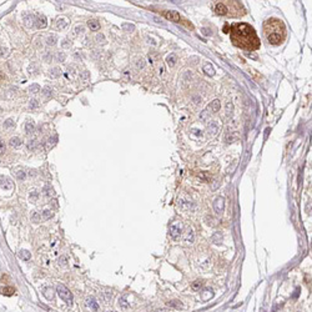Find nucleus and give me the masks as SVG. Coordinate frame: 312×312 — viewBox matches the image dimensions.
<instances>
[{
	"label": "nucleus",
	"instance_id": "nucleus-1",
	"mask_svg": "<svg viewBox=\"0 0 312 312\" xmlns=\"http://www.w3.org/2000/svg\"><path fill=\"white\" fill-rule=\"evenodd\" d=\"M225 31L229 34L231 43L243 50H257L261 45L260 38L254 26L247 23H233L227 25Z\"/></svg>",
	"mask_w": 312,
	"mask_h": 312
},
{
	"label": "nucleus",
	"instance_id": "nucleus-2",
	"mask_svg": "<svg viewBox=\"0 0 312 312\" xmlns=\"http://www.w3.org/2000/svg\"><path fill=\"white\" fill-rule=\"evenodd\" d=\"M264 34L268 44L271 45H281L286 35H287V30H286V25L282 20L277 18H270L264 23Z\"/></svg>",
	"mask_w": 312,
	"mask_h": 312
},
{
	"label": "nucleus",
	"instance_id": "nucleus-3",
	"mask_svg": "<svg viewBox=\"0 0 312 312\" xmlns=\"http://www.w3.org/2000/svg\"><path fill=\"white\" fill-rule=\"evenodd\" d=\"M214 10L217 15H221V16H242L245 15L246 10L245 8H243L242 3L241 2H218L215 4L214 6Z\"/></svg>",
	"mask_w": 312,
	"mask_h": 312
},
{
	"label": "nucleus",
	"instance_id": "nucleus-4",
	"mask_svg": "<svg viewBox=\"0 0 312 312\" xmlns=\"http://www.w3.org/2000/svg\"><path fill=\"white\" fill-rule=\"evenodd\" d=\"M56 291H57V295L60 296V298L64 302H66L67 305H71V303H73V293L70 292V290L67 289L65 285L59 283L56 286Z\"/></svg>",
	"mask_w": 312,
	"mask_h": 312
},
{
	"label": "nucleus",
	"instance_id": "nucleus-5",
	"mask_svg": "<svg viewBox=\"0 0 312 312\" xmlns=\"http://www.w3.org/2000/svg\"><path fill=\"white\" fill-rule=\"evenodd\" d=\"M182 231H184V224L181 221H175L168 227V233H170V236L174 240L179 239L182 235Z\"/></svg>",
	"mask_w": 312,
	"mask_h": 312
},
{
	"label": "nucleus",
	"instance_id": "nucleus-6",
	"mask_svg": "<svg viewBox=\"0 0 312 312\" xmlns=\"http://www.w3.org/2000/svg\"><path fill=\"white\" fill-rule=\"evenodd\" d=\"M214 210L217 215H222L225 210V199L222 196H218L214 201Z\"/></svg>",
	"mask_w": 312,
	"mask_h": 312
},
{
	"label": "nucleus",
	"instance_id": "nucleus-7",
	"mask_svg": "<svg viewBox=\"0 0 312 312\" xmlns=\"http://www.w3.org/2000/svg\"><path fill=\"white\" fill-rule=\"evenodd\" d=\"M218 130H220V126H218L217 121H211L207 125V134L210 137H215L218 134Z\"/></svg>",
	"mask_w": 312,
	"mask_h": 312
},
{
	"label": "nucleus",
	"instance_id": "nucleus-8",
	"mask_svg": "<svg viewBox=\"0 0 312 312\" xmlns=\"http://www.w3.org/2000/svg\"><path fill=\"white\" fill-rule=\"evenodd\" d=\"M164 16H165L166 19L171 20V21H176V23H180V21H181L180 14L176 13V11H165V13H164Z\"/></svg>",
	"mask_w": 312,
	"mask_h": 312
},
{
	"label": "nucleus",
	"instance_id": "nucleus-9",
	"mask_svg": "<svg viewBox=\"0 0 312 312\" xmlns=\"http://www.w3.org/2000/svg\"><path fill=\"white\" fill-rule=\"evenodd\" d=\"M46 25H48V20L45 18V15H43V14L38 15L36 16V26L39 29H44V28H46Z\"/></svg>",
	"mask_w": 312,
	"mask_h": 312
},
{
	"label": "nucleus",
	"instance_id": "nucleus-10",
	"mask_svg": "<svg viewBox=\"0 0 312 312\" xmlns=\"http://www.w3.org/2000/svg\"><path fill=\"white\" fill-rule=\"evenodd\" d=\"M214 297V291L211 290V289H205L204 291L201 292V300L202 301H210Z\"/></svg>",
	"mask_w": 312,
	"mask_h": 312
},
{
	"label": "nucleus",
	"instance_id": "nucleus-11",
	"mask_svg": "<svg viewBox=\"0 0 312 312\" xmlns=\"http://www.w3.org/2000/svg\"><path fill=\"white\" fill-rule=\"evenodd\" d=\"M23 20H24L25 25H26V26H30V28L35 24V23H34V16L30 13H24L23 14Z\"/></svg>",
	"mask_w": 312,
	"mask_h": 312
},
{
	"label": "nucleus",
	"instance_id": "nucleus-12",
	"mask_svg": "<svg viewBox=\"0 0 312 312\" xmlns=\"http://www.w3.org/2000/svg\"><path fill=\"white\" fill-rule=\"evenodd\" d=\"M221 103H220V100H217V99H215L214 101H211V103H210V105H209V107H207V110H210L211 113H217L218 110H220V105Z\"/></svg>",
	"mask_w": 312,
	"mask_h": 312
},
{
	"label": "nucleus",
	"instance_id": "nucleus-13",
	"mask_svg": "<svg viewBox=\"0 0 312 312\" xmlns=\"http://www.w3.org/2000/svg\"><path fill=\"white\" fill-rule=\"evenodd\" d=\"M86 306H88L91 311H94V312H96V311L99 310V305H97V302L95 301L94 297H90V298L86 300Z\"/></svg>",
	"mask_w": 312,
	"mask_h": 312
},
{
	"label": "nucleus",
	"instance_id": "nucleus-14",
	"mask_svg": "<svg viewBox=\"0 0 312 312\" xmlns=\"http://www.w3.org/2000/svg\"><path fill=\"white\" fill-rule=\"evenodd\" d=\"M202 70H204V73H205L206 75H209V76H212V75H215V69H214V66L210 64V63H206V64L204 65V67H202Z\"/></svg>",
	"mask_w": 312,
	"mask_h": 312
},
{
	"label": "nucleus",
	"instance_id": "nucleus-15",
	"mask_svg": "<svg viewBox=\"0 0 312 312\" xmlns=\"http://www.w3.org/2000/svg\"><path fill=\"white\" fill-rule=\"evenodd\" d=\"M43 293L48 300H53L54 298V290L51 287H44L43 289Z\"/></svg>",
	"mask_w": 312,
	"mask_h": 312
},
{
	"label": "nucleus",
	"instance_id": "nucleus-16",
	"mask_svg": "<svg viewBox=\"0 0 312 312\" xmlns=\"http://www.w3.org/2000/svg\"><path fill=\"white\" fill-rule=\"evenodd\" d=\"M88 26L90 28V30L96 31V30L100 29V24H99L97 20H89V21H88Z\"/></svg>",
	"mask_w": 312,
	"mask_h": 312
},
{
	"label": "nucleus",
	"instance_id": "nucleus-17",
	"mask_svg": "<svg viewBox=\"0 0 312 312\" xmlns=\"http://www.w3.org/2000/svg\"><path fill=\"white\" fill-rule=\"evenodd\" d=\"M193 240H195L193 231H192V229H189L187 233H186V237H185V242H186V243H193Z\"/></svg>",
	"mask_w": 312,
	"mask_h": 312
},
{
	"label": "nucleus",
	"instance_id": "nucleus-18",
	"mask_svg": "<svg viewBox=\"0 0 312 312\" xmlns=\"http://www.w3.org/2000/svg\"><path fill=\"white\" fill-rule=\"evenodd\" d=\"M18 256H19L21 260H24V261H28V260H30V257H31L30 252H29L28 250H20L19 254H18Z\"/></svg>",
	"mask_w": 312,
	"mask_h": 312
},
{
	"label": "nucleus",
	"instance_id": "nucleus-19",
	"mask_svg": "<svg viewBox=\"0 0 312 312\" xmlns=\"http://www.w3.org/2000/svg\"><path fill=\"white\" fill-rule=\"evenodd\" d=\"M49 75H50V78L56 79V78H59L61 75V70L59 69V67H53V69L49 71Z\"/></svg>",
	"mask_w": 312,
	"mask_h": 312
},
{
	"label": "nucleus",
	"instance_id": "nucleus-20",
	"mask_svg": "<svg viewBox=\"0 0 312 312\" xmlns=\"http://www.w3.org/2000/svg\"><path fill=\"white\" fill-rule=\"evenodd\" d=\"M21 144H23V141H21V139H20V137H16V136H14V137H11V139H10V145H11L13 147H20V146H21Z\"/></svg>",
	"mask_w": 312,
	"mask_h": 312
},
{
	"label": "nucleus",
	"instance_id": "nucleus-21",
	"mask_svg": "<svg viewBox=\"0 0 312 312\" xmlns=\"http://www.w3.org/2000/svg\"><path fill=\"white\" fill-rule=\"evenodd\" d=\"M167 305L170 307H175V308H184L185 306L182 305L181 301H178V300H174V301H168Z\"/></svg>",
	"mask_w": 312,
	"mask_h": 312
},
{
	"label": "nucleus",
	"instance_id": "nucleus-22",
	"mask_svg": "<svg viewBox=\"0 0 312 312\" xmlns=\"http://www.w3.org/2000/svg\"><path fill=\"white\" fill-rule=\"evenodd\" d=\"M119 305L122 307V308H128L129 307V302H128V295H124L119 298Z\"/></svg>",
	"mask_w": 312,
	"mask_h": 312
},
{
	"label": "nucleus",
	"instance_id": "nucleus-23",
	"mask_svg": "<svg viewBox=\"0 0 312 312\" xmlns=\"http://www.w3.org/2000/svg\"><path fill=\"white\" fill-rule=\"evenodd\" d=\"M176 60H178V57H176L175 54H170L166 57V63H167V65H170V66H174L176 64Z\"/></svg>",
	"mask_w": 312,
	"mask_h": 312
},
{
	"label": "nucleus",
	"instance_id": "nucleus-24",
	"mask_svg": "<svg viewBox=\"0 0 312 312\" xmlns=\"http://www.w3.org/2000/svg\"><path fill=\"white\" fill-rule=\"evenodd\" d=\"M14 292H15V290L13 287H10V286H6V287L2 289V293L5 295V296H11V295H14Z\"/></svg>",
	"mask_w": 312,
	"mask_h": 312
},
{
	"label": "nucleus",
	"instance_id": "nucleus-25",
	"mask_svg": "<svg viewBox=\"0 0 312 312\" xmlns=\"http://www.w3.org/2000/svg\"><path fill=\"white\" fill-rule=\"evenodd\" d=\"M212 242L218 245V243L222 242V233L221 232H215V235L212 236Z\"/></svg>",
	"mask_w": 312,
	"mask_h": 312
},
{
	"label": "nucleus",
	"instance_id": "nucleus-26",
	"mask_svg": "<svg viewBox=\"0 0 312 312\" xmlns=\"http://www.w3.org/2000/svg\"><path fill=\"white\" fill-rule=\"evenodd\" d=\"M34 129H35V124L32 121H28L26 125H25V131H26V134H31L34 131Z\"/></svg>",
	"mask_w": 312,
	"mask_h": 312
},
{
	"label": "nucleus",
	"instance_id": "nucleus-27",
	"mask_svg": "<svg viewBox=\"0 0 312 312\" xmlns=\"http://www.w3.org/2000/svg\"><path fill=\"white\" fill-rule=\"evenodd\" d=\"M57 43V36L56 35H50V36H48L46 38V44L48 45H55Z\"/></svg>",
	"mask_w": 312,
	"mask_h": 312
},
{
	"label": "nucleus",
	"instance_id": "nucleus-28",
	"mask_svg": "<svg viewBox=\"0 0 312 312\" xmlns=\"http://www.w3.org/2000/svg\"><path fill=\"white\" fill-rule=\"evenodd\" d=\"M67 26V21L65 20V19H59L57 21H56V28L57 29H65Z\"/></svg>",
	"mask_w": 312,
	"mask_h": 312
},
{
	"label": "nucleus",
	"instance_id": "nucleus-29",
	"mask_svg": "<svg viewBox=\"0 0 312 312\" xmlns=\"http://www.w3.org/2000/svg\"><path fill=\"white\" fill-rule=\"evenodd\" d=\"M40 91V86L39 84H31L30 88H29V92L30 94H36V92Z\"/></svg>",
	"mask_w": 312,
	"mask_h": 312
},
{
	"label": "nucleus",
	"instance_id": "nucleus-30",
	"mask_svg": "<svg viewBox=\"0 0 312 312\" xmlns=\"http://www.w3.org/2000/svg\"><path fill=\"white\" fill-rule=\"evenodd\" d=\"M135 66H136V69H144L145 67V60L144 59H139V60H136V64H135Z\"/></svg>",
	"mask_w": 312,
	"mask_h": 312
},
{
	"label": "nucleus",
	"instance_id": "nucleus-31",
	"mask_svg": "<svg viewBox=\"0 0 312 312\" xmlns=\"http://www.w3.org/2000/svg\"><path fill=\"white\" fill-rule=\"evenodd\" d=\"M31 221L35 222V224H38V222L40 221V214H38L36 211L31 212Z\"/></svg>",
	"mask_w": 312,
	"mask_h": 312
},
{
	"label": "nucleus",
	"instance_id": "nucleus-32",
	"mask_svg": "<svg viewBox=\"0 0 312 312\" xmlns=\"http://www.w3.org/2000/svg\"><path fill=\"white\" fill-rule=\"evenodd\" d=\"M43 92H44V95L46 96V97H50L53 95V89L50 88V86H45L44 89H43Z\"/></svg>",
	"mask_w": 312,
	"mask_h": 312
},
{
	"label": "nucleus",
	"instance_id": "nucleus-33",
	"mask_svg": "<svg viewBox=\"0 0 312 312\" xmlns=\"http://www.w3.org/2000/svg\"><path fill=\"white\" fill-rule=\"evenodd\" d=\"M4 128L5 129H13V128H15V124H14V121L11 119H8L5 121V124H4Z\"/></svg>",
	"mask_w": 312,
	"mask_h": 312
},
{
	"label": "nucleus",
	"instance_id": "nucleus-34",
	"mask_svg": "<svg viewBox=\"0 0 312 312\" xmlns=\"http://www.w3.org/2000/svg\"><path fill=\"white\" fill-rule=\"evenodd\" d=\"M122 29L126 30V31H134V30H135V26H134V24L126 23V24H122Z\"/></svg>",
	"mask_w": 312,
	"mask_h": 312
},
{
	"label": "nucleus",
	"instance_id": "nucleus-35",
	"mask_svg": "<svg viewBox=\"0 0 312 312\" xmlns=\"http://www.w3.org/2000/svg\"><path fill=\"white\" fill-rule=\"evenodd\" d=\"M8 54H9V50H8V48L0 46V57H6Z\"/></svg>",
	"mask_w": 312,
	"mask_h": 312
},
{
	"label": "nucleus",
	"instance_id": "nucleus-36",
	"mask_svg": "<svg viewBox=\"0 0 312 312\" xmlns=\"http://www.w3.org/2000/svg\"><path fill=\"white\" fill-rule=\"evenodd\" d=\"M191 287H192V290H200V289L202 287V281H200V280L195 281V282L191 285Z\"/></svg>",
	"mask_w": 312,
	"mask_h": 312
},
{
	"label": "nucleus",
	"instance_id": "nucleus-37",
	"mask_svg": "<svg viewBox=\"0 0 312 312\" xmlns=\"http://www.w3.org/2000/svg\"><path fill=\"white\" fill-rule=\"evenodd\" d=\"M96 41H97V43H100L101 45H104V44L106 43L105 36L103 35V34H97V35H96Z\"/></svg>",
	"mask_w": 312,
	"mask_h": 312
},
{
	"label": "nucleus",
	"instance_id": "nucleus-38",
	"mask_svg": "<svg viewBox=\"0 0 312 312\" xmlns=\"http://www.w3.org/2000/svg\"><path fill=\"white\" fill-rule=\"evenodd\" d=\"M38 106H39V101L36 99H31L30 103H29V107L30 109H36Z\"/></svg>",
	"mask_w": 312,
	"mask_h": 312
},
{
	"label": "nucleus",
	"instance_id": "nucleus-39",
	"mask_svg": "<svg viewBox=\"0 0 312 312\" xmlns=\"http://www.w3.org/2000/svg\"><path fill=\"white\" fill-rule=\"evenodd\" d=\"M15 175H16V178H18L19 180H24L25 176H26L23 170H16V171H15Z\"/></svg>",
	"mask_w": 312,
	"mask_h": 312
},
{
	"label": "nucleus",
	"instance_id": "nucleus-40",
	"mask_svg": "<svg viewBox=\"0 0 312 312\" xmlns=\"http://www.w3.org/2000/svg\"><path fill=\"white\" fill-rule=\"evenodd\" d=\"M53 216V212L50 211V210H45V211L43 212V220H48V218H50Z\"/></svg>",
	"mask_w": 312,
	"mask_h": 312
},
{
	"label": "nucleus",
	"instance_id": "nucleus-41",
	"mask_svg": "<svg viewBox=\"0 0 312 312\" xmlns=\"http://www.w3.org/2000/svg\"><path fill=\"white\" fill-rule=\"evenodd\" d=\"M65 57H66V56H65V54H64V53H60V51H59V53H56V60H57V61L63 63V61L65 60Z\"/></svg>",
	"mask_w": 312,
	"mask_h": 312
},
{
	"label": "nucleus",
	"instance_id": "nucleus-42",
	"mask_svg": "<svg viewBox=\"0 0 312 312\" xmlns=\"http://www.w3.org/2000/svg\"><path fill=\"white\" fill-rule=\"evenodd\" d=\"M80 78H81L84 81L89 80V79H90V73H89V71H84L82 74H80Z\"/></svg>",
	"mask_w": 312,
	"mask_h": 312
},
{
	"label": "nucleus",
	"instance_id": "nucleus-43",
	"mask_svg": "<svg viewBox=\"0 0 312 312\" xmlns=\"http://www.w3.org/2000/svg\"><path fill=\"white\" fill-rule=\"evenodd\" d=\"M55 141H56V136H53L51 139H49V140H48V144H46V147H48V149H49V147H53Z\"/></svg>",
	"mask_w": 312,
	"mask_h": 312
},
{
	"label": "nucleus",
	"instance_id": "nucleus-44",
	"mask_svg": "<svg viewBox=\"0 0 312 312\" xmlns=\"http://www.w3.org/2000/svg\"><path fill=\"white\" fill-rule=\"evenodd\" d=\"M207 116H209L207 110H204V111L200 114V120H201V121H206V120H207Z\"/></svg>",
	"mask_w": 312,
	"mask_h": 312
},
{
	"label": "nucleus",
	"instance_id": "nucleus-45",
	"mask_svg": "<svg viewBox=\"0 0 312 312\" xmlns=\"http://www.w3.org/2000/svg\"><path fill=\"white\" fill-rule=\"evenodd\" d=\"M36 141L35 140H32V141H29V145H28V149L29 150H35V147H36Z\"/></svg>",
	"mask_w": 312,
	"mask_h": 312
},
{
	"label": "nucleus",
	"instance_id": "nucleus-46",
	"mask_svg": "<svg viewBox=\"0 0 312 312\" xmlns=\"http://www.w3.org/2000/svg\"><path fill=\"white\" fill-rule=\"evenodd\" d=\"M5 153V144H4V141L0 139V154H4Z\"/></svg>",
	"mask_w": 312,
	"mask_h": 312
},
{
	"label": "nucleus",
	"instance_id": "nucleus-47",
	"mask_svg": "<svg viewBox=\"0 0 312 312\" xmlns=\"http://www.w3.org/2000/svg\"><path fill=\"white\" fill-rule=\"evenodd\" d=\"M36 199H38V192H31V193H30V201L35 202Z\"/></svg>",
	"mask_w": 312,
	"mask_h": 312
},
{
	"label": "nucleus",
	"instance_id": "nucleus-48",
	"mask_svg": "<svg viewBox=\"0 0 312 312\" xmlns=\"http://www.w3.org/2000/svg\"><path fill=\"white\" fill-rule=\"evenodd\" d=\"M44 59H45V61H46V63H50V61L53 60V56H51V54H49V53H48V54L45 55Z\"/></svg>",
	"mask_w": 312,
	"mask_h": 312
},
{
	"label": "nucleus",
	"instance_id": "nucleus-49",
	"mask_svg": "<svg viewBox=\"0 0 312 312\" xmlns=\"http://www.w3.org/2000/svg\"><path fill=\"white\" fill-rule=\"evenodd\" d=\"M236 139H237V136H236V134H235L233 136H231V137H230V136H227V137H226V141H227V142H232V141L236 140Z\"/></svg>",
	"mask_w": 312,
	"mask_h": 312
},
{
	"label": "nucleus",
	"instance_id": "nucleus-50",
	"mask_svg": "<svg viewBox=\"0 0 312 312\" xmlns=\"http://www.w3.org/2000/svg\"><path fill=\"white\" fill-rule=\"evenodd\" d=\"M82 31H84L82 26H76V28H75V34H79V32H82Z\"/></svg>",
	"mask_w": 312,
	"mask_h": 312
},
{
	"label": "nucleus",
	"instance_id": "nucleus-51",
	"mask_svg": "<svg viewBox=\"0 0 312 312\" xmlns=\"http://www.w3.org/2000/svg\"><path fill=\"white\" fill-rule=\"evenodd\" d=\"M63 46H64V48H69V46H70V45H69V41L64 40V41H63Z\"/></svg>",
	"mask_w": 312,
	"mask_h": 312
},
{
	"label": "nucleus",
	"instance_id": "nucleus-52",
	"mask_svg": "<svg viewBox=\"0 0 312 312\" xmlns=\"http://www.w3.org/2000/svg\"><path fill=\"white\" fill-rule=\"evenodd\" d=\"M155 312H167V310H165V308H160V310H156Z\"/></svg>",
	"mask_w": 312,
	"mask_h": 312
},
{
	"label": "nucleus",
	"instance_id": "nucleus-53",
	"mask_svg": "<svg viewBox=\"0 0 312 312\" xmlns=\"http://www.w3.org/2000/svg\"><path fill=\"white\" fill-rule=\"evenodd\" d=\"M0 113H2V107H0Z\"/></svg>",
	"mask_w": 312,
	"mask_h": 312
}]
</instances>
